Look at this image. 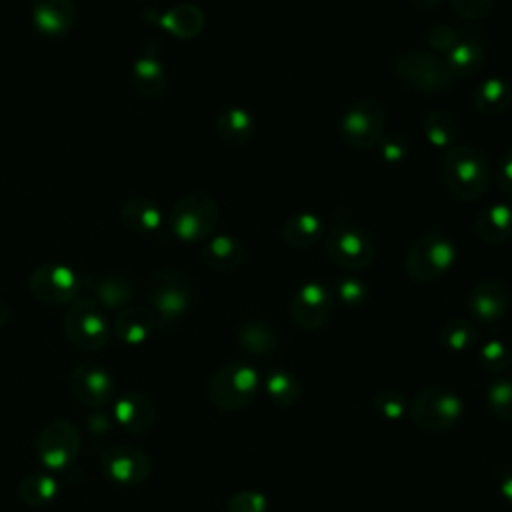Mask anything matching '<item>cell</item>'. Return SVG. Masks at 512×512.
I'll use <instances>...</instances> for the list:
<instances>
[{
  "mask_svg": "<svg viewBox=\"0 0 512 512\" xmlns=\"http://www.w3.org/2000/svg\"><path fill=\"white\" fill-rule=\"evenodd\" d=\"M154 326H156V316L150 308L126 306L114 318L112 332L120 342L136 346V344H142L144 340H148Z\"/></svg>",
  "mask_w": 512,
  "mask_h": 512,
  "instance_id": "cell-20",
  "label": "cell"
},
{
  "mask_svg": "<svg viewBox=\"0 0 512 512\" xmlns=\"http://www.w3.org/2000/svg\"><path fill=\"white\" fill-rule=\"evenodd\" d=\"M156 416V404L142 392H126L112 406V418L130 434L150 432Z\"/></svg>",
  "mask_w": 512,
  "mask_h": 512,
  "instance_id": "cell-17",
  "label": "cell"
},
{
  "mask_svg": "<svg viewBox=\"0 0 512 512\" xmlns=\"http://www.w3.org/2000/svg\"><path fill=\"white\" fill-rule=\"evenodd\" d=\"M442 178L454 198L476 200L488 188L490 162L478 146L454 144L442 154Z\"/></svg>",
  "mask_w": 512,
  "mask_h": 512,
  "instance_id": "cell-1",
  "label": "cell"
},
{
  "mask_svg": "<svg viewBox=\"0 0 512 512\" xmlns=\"http://www.w3.org/2000/svg\"><path fill=\"white\" fill-rule=\"evenodd\" d=\"M386 128V110L374 98H362L346 108L338 132L342 142L356 150L366 152L378 146Z\"/></svg>",
  "mask_w": 512,
  "mask_h": 512,
  "instance_id": "cell-10",
  "label": "cell"
},
{
  "mask_svg": "<svg viewBox=\"0 0 512 512\" xmlns=\"http://www.w3.org/2000/svg\"><path fill=\"white\" fill-rule=\"evenodd\" d=\"M228 512H266L268 500L262 492L242 490L228 498Z\"/></svg>",
  "mask_w": 512,
  "mask_h": 512,
  "instance_id": "cell-39",
  "label": "cell"
},
{
  "mask_svg": "<svg viewBox=\"0 0 512 512\" xmlns=\"http://www.w3.org/2000/svg\"><path fill=\"white\" fill-rule=\"evenodd\" d=\"M216 132L224 142L242 146L254 136L252 114L240 106H228L216 118Z\"/></svg>",
  "mask_w": 512,
  "mask_h": 512,
  "instance_id": "cell-26",
  "label": "cell"
},
{
  "mask_svg": "<svg viewBox=\"0 0 512 512\" xmlns=\"http://www.w3.org/2000/svg\"><path fill=\"white\" fill-rule=\"evenodd\" d=\"M132 84L144 98H158L166 88V74L156 44H146L132 68Z\"/></svg>",
  "mask_w": 512,
  "mask_h": 512,
  "instance_id": "cell-19",
  "label": "cell"
},
{
  "mask_svg": "<svg viewBox=\"0 0 512 512\" xmlns=\"http://www.w3.org/2000/svg\"><path fill=\"white\" fill-rule=\"evenodd\" d=\"M462 414V398L442 386L422 388L408 406L410 420L426 432H446L460 422Z\"/></svg>",
  "mask_w": 512,
  "mask_h": 512,
  "instance_id": "cell-6",
  "label": "cell"
},
{
  "mask_svg": "<svg viewBox=\"0 0 512 512\" xmlns=\"http://www.w3.org/2000/svg\"><path fill=\"white\" fill-rule=\"evenodd\" d=\"M452 10L464 20H480L488 16L496 0H448Z\"/></svg>",
  "mask_w": 512,
  "mask_h": 512,
  "instance_id": "cell-40",
  "label": "cell"
},
{
  "mask_svg": "<svg viewBox=\"0 0 512 512\" xmlns=\"http://www.w3.org/2000/svg\"><path fill=\"white\" fill-rule=\"evenodd\" d=\"M484 58H486L484 48L480 46L478 40H472V36L458 42L444 56L446 64L450 66V70L456 78H466V76L480 72V68L484 66Z\"/></svg>",
  "mask_w": 512,
  "mask_h": 512,
  "instance_id": "cell-30",
  "label": "cell"
},
{
  "mask_svg": "<svg viewBox=\"0 0 512 512\" xmlns=\"http://www.w3.org/2000/svg\"><path fill=\"white\" fill-rule=\"evenodd\" d=\"M76 8L72 0H34L32 22L48 38L64 36L74 24Z\"/></svg>",
  "mask_w": 512,
  "mask_h": 512,
  "instance_id": "cell-18",
  "label": "cell"
},
{
  "mask_svg": "<svg viewBox=\"0 0 512 512\" xmlns=\"http://www.w3.org/2000/svg\"><path fill=\"white\" fill-rule=\"evenodd\" d=\"M8 318H10V308L4 300H0V328L8 322Z\"/></svg>",
  "mask_w": 512,
  "mask_h": 512,
  "instance_id": "cell-46",
  "label": "cell"
},
{
  "mask_svg": "<svg viewBox=\"0 0 512 512\" xmlns=\"http://www.w3.org/2000/svg\"><path fill=\"white\" fill-rule=\"evenodd\" d=\"M510 300V288L502 280L484 278L470 290L468 310L478 322L494 324L508 312Z\"/></svg>",
  "mask_w": 512,
  "mask_h": 512,
  "instance_id": "cell-16",
  "label": "cell"
},
{
  "mask_svg": "<svg viewBox=\"0 0 512 512\" xmlns=\"http://www.w3.org/2000/svg\"><path fill=\"white\" fill-rule=\"evenodd\" d=\"M260 386L258 372L242 362H228L220 366L208 382V400L226 412L248 406Z\"/></svg>",
  "mask_w": 512,
  "mask_h": 512,
  "instance_id": "cell-8",
  "label": "cell"
},
{
  "mask_svg": "<svg viewBox=\"0 0 512 512\" xmlns=\"http://www.w3.org/2000/svg\"><path fill=\"white\" fill-rule=\"evenodd\" d=\"M80 432L64 418H54L46 422L36 434V454L40 462L50 470H62L70 466L80 454Z\"/></svg>",
  "mask_w": 512,
  "mask_h": 512,
  "instance_id": "cell-11",
  "label": "cell"
},
{
  "mask_svg": "<svg viewBox=\"0 0 512 512\" xmlns=\"http://www.w3.org/2000/svg\"><path fill=\"white\" fill-rule=\"evenodd\" d=\"M456 244L442 230L424 232L406 254V272L414 282L430 284L440 280L456 262Z\"/></svg>",
  "mask_w": 512,
  "mask_h": 512,
  "instance_id": "cell-4",
  "label": "cell"
},
{
  "mask_svg": "<svg viewBox=\"0 0 512 512\" xmlns=\"http://www.w3.org/2000/svg\"><path fill=\"white\" fill-rule=\"evenodd\" d=\"M476 234L482 242L498 246L512 238V206L496 202L476 218Z\"/></svg>",
  "mask_w": 512,
  "mask_h": 512,
  "instance_id": "cell-23",
  "label": "cell"
},
{
  "mask_svg": "<svg viewBox=\"0 0 512 512\" xmlns=\"http://www.w3.org/2000/svg\"><path fill=\"white\" fill-rule=\"evenodd\" d=\"M478 364L486 372H502L512 366V350L500 340H490L478 350Z\"/></svg>",
  "mask_w": 512,
  "mask_h": 512,
  "instance_id": "cell-36",
  "label": "cell"
},
{
  "mask_svg": "<svg viewBox=\"0 0 512 512\" xmlns=\"http://www.w3.org/2000/svg\"><path fill=\"white\" fill-rule=\"evenodd\" d=\"M496 482H498V490H500L502 498L512 504V466L500 468L498 476H496Z\"/></svg>",
  "mask_w": 512,
  "mask_h": 512,
  "instance_id": "cell-44",
  "label": "cell"
},
{
  "mask_svg": "<svg viewBox=\"0 0 512 512\" xmlns=\"http://www.w3.org/2000/svg\"><path fill=\"white\" fill-rule=\"evenodd\" d=\"M440 342L450 352H466L476 342V328L464 318L448 320L440 330Z\"/></svg>",
  "mask_w": 512,
  "mask_h": 512,
  "instance_id": "cell-34",
  "label": "cell"
},
{
  "mask_svg": "<svg viewBox=\"0 0 512 512\" xmlns=\"http://www.w3.org/2000/svg\"><path fill=\"white\" fill-rule=\"evenodd\" d=\"M326 256L342 268H366L376 256V242L362 226L348 216H342V208L336 212L326 232Z\"/></svg>",
  "mask_w": 512,
  "mask_h": 512,
  "instance_id": "cell-2",
  "label": "cell"
},
{
  "mask_svg": "<svg viewBox=\"0 0 512 512\" xmlns=\"http://www.w3.org/2000/svg\"><path fill=\"white\" fill-rule=\"evenodd\" d=\"M372 406L374 410L386 418V420H400L408 414V400L402 392L394 390V388H386V390H380L374 400H372Z\"/></svg>",
  "mask_w": 512,
  "mask_h": 512,
  "instance_id": "cell-37",
  "label": "cell"
},
{
  "mask_svg": "<svg viewBox=\"0 0 512 512\" xmlns=\"http://www.w3.org/2000/svg\"><path fill=\"white\" fill-rule=\"evenodd\" d=\"M326 234V222L314 212H294L282 226V238L288 246L306 250L320 242Z\"/></svg>",
  "mask_w": 512,
  "mask_h": 512,
  "instance_id": "cell-21",
  "label": "cell"
},
{
  "mask_svg": "<svg viewBox=\"0 0 512 512\" xmlns=\"http://www.w3.org/2000/svg\"><path fill=\"white\" fill-rule=\"evenodd\" d=\"M412 4H414L416 8H422V10H432V8L440 6L442 0H412Z\"/></svg>",
  "mask_w": 512,
  "mask_h": 512,
  "instance_id": "cell-45",
  "label": "cell"
},
{
  "mask_svg": "<svg viewBox=\"0 0 512 512\" xmlns=\"http://www.w3.org/2000/svg\"><path fill=\"white\" fill-rule=\"evenodd\" d=\"M216 222V200L202 190H192L178 198L170 212V228L184 242H200L210 238Z\"/></svg>",
  "mask_w": 512,
  "mask_h": 512,
  "instance_id": "cell-9",
  "label": "cell"
},
{
  "mask_svg": "<svg viewBox=\"0 0 512 512\" xmlns=\"http://www.w3.org/2000/svg\"><path fill=\"white\" fill-rule=\"evenodd\" d=\"M62 328L68 342L84 352L102 350L112 336L108 318L92 298H76L64 312Z\"/></svg>",
  "mask_w": 512,
  "mask_h": 512,
  "instance_id": "cell-7",
  "label": "cell"
},
{
  "mask_svg": "<svg viewBox=\"0 0 512 512\" xmlns=\"http://www.w3.org/2000/svg\"><path fill=\"white\" fill-rule=\"evenodd\" d=\"M380 144V152H382V158L388 162V164H400L406 160L408 152H410V146L406 140H402L398 134L394 136H382V140L378 142Z\"/></svg>",
  "mask_w": 512,
  "mask_h": 512,
  "instance_id": "cell-42",
  "label": "cell"
},
{
  "mask_svg": "<svg viewBox=\"0 0 512 512\" xmlns=\"http://www.w3.org/2000/svg\"><path fill=\"white\" fill-rule=\"evenodd\" d=\"M94 298L98 306L104 308H126L132 300V284L124 276H106L94 282Z\"/></svg>",
  "mask_w": 512,
  "mask_h": 512,
  "instance_id": "cell-33",
  "label": "cell"
},
{
  "mask_svg": "<svg viewBox=\"0 0 512 512\" xmlns=\"http://www.w3.org/2000/svg\"><path fill=\"white\" fill-rule=\"evenodd\" d=\"M264 390H266V396L276 406H282V408L294 406L302 396L300 378L286 368L270 370L264 378Z\"/></svg>",
  "mask_w": 512,
  "mask_h": 512,
  "instance_id": "cell-31",
  "label": "cell"
},
{
  "mask_svg": "<svg viewBox=\"0 0 512 512\" xmlns=\"http://www.w3.org/2000/svg\"><path fill=\"white\" fill-rule=\"evenodd\" d=\"M486 404L500 420H512V380L496 378L486 390Z\"/></svg>",
  "mask_w": 512,
  "mask_h": 512,
  "instance_id": "cell-35",
  "label": "cell"
},
{
  "mask_svg": "<svg viewBox=\"0 0 512 512\" xmlns=\"http://www.w3.org/2000/svg\"><path fill=\"white\" fill-rule=\"evenodd\" d=\"M158 24L176 38H194L204 26V14L198 6L180 4L160 14Z\"/></svg>",
  "mask_w": 512,
  "mask_h": 512,
  "instance_id": "cell-27",
  "label": "cell"
},
{
  "mask_svg": "<svg viewBox=\"0 0 512 512\" xmlns=\"http://www.w3.org/2000/svg\"><path fill=\"white\" fill-rule=\"evenodd\" d=\"M82 278L76 270L64 264H42L28 280V288L44 304H72L78 298Z\"/></svg>",
  "mask_w": 512,
  "mask_h": 512,
  "instance_id": "cell-14",
  "label": "cell"
},
{
  "mask_svg": "<svg viewBox=\"0 0 512 512\" xmlns=\"http://www.w3.org/2000/svg\"><path fill=\"white\" fill-rule=\"evenodd\" d=\"M498 184L500 188L512 196V146L502 154L498 164Z\"/></svg>",
  "mask_w": 512,
  "mask_h": 512,
  "instance_id": "cell-43",
  "label": "cell"
},
{
  "mask_svg": "<svg viewBox=\"0 0 512 512\" xmlns=\"http://www.w3.org/2000/svg\"><path fill=\"white\" fill-rule=\"evenodd\" d=\"M468 34L460 28H454V26H446V24H440V26H434L430 28L428 32V44L438 50V52H448L452 50L458 42L466 40Z\"/></svg>",
  "mask_w": 512,
  "mask_h": 512,
  "instance_id": "cell-38",
  "label": "cell"
},
{
  "mask_svg": "<svg viewBox=\"0 0 512 512\" xmlns=\"http://www.w3.org/2000/svg\"><path fill=\"white\" fill-rule=\"evenodd\" d=\"M244 258H246L244 244L230 234L210 236V240L202 248V260L218 272L236 270L244 262Z\"/></svg>",
  "mask_w": 512,
  "mask_h": 512,
  "instance_id": "cell-22",
  "label": "cell"
},
{
  "mask_svg": "<svg viewBox=\"0 0 512 512\" xmlns=\"http://www.w3.org/2000/svg\"><path fill=\"white\" fill-rule=\"evenodd\" d=\"M68 388L82 406L102 410L114 400V376L96 362H78L68 374Z\"/></svg>",
  "mask_w": 512,
  "mask_h": 512,
  "instance_id": "cell-13",
  "label": "cell"
},
{
  "mask_svg": "<svg viewBox=\"0 0 512 512\" xmlns=\"http://www.w3.org/2000/svg\"><path fill=\"white\" fill-rule=\"evenodd\" d=\"M338 296L348 306H362L368 298V288L358 278H344L338 284Z\"/></svg>",
  "mask_w": 512,
  "mask_h": 512,
  "instance_id": "cell-41",
  "label": "cell"
},
{
  "mask_svg": "<svg viewBox=\"0 0 512 512\" xmlns=\"http://www.w3.org/2000/svg\"><path fill=\"white\" fill-rule=\"evenodd\" d=\"M472 104L484 116H498L512 106V84L498 76L486 78L472 92Z\"/></svg>",
  "mask_w": 512,
  "mask_h": 512,
  "instance_id": "cell-24",
  "label": "cell"
},
{
  "mask_svg": "<svg viewBox=\"0 0 512 512\" xmlns=\"http://www.w3.org/2000/svg\"><path fill=\"white\" fill-rule=\"evenodd\" d=\"M334 312L330 290L322 282L302 284L290 300V316L304 330L322 328Z\"/></svg>",
  "mask_w": 512,
  "mask_h": 512,
  "instance_id": "cell-15",
  "label": "cell"
},
{
  "mask_svg": "<svg viewBox=\"0 0 512 512\" xmlns=\"http://www.w3.org/2000/svg\"><path fill=\"white\" fill-rule=\"evenodd\" d=\"M58 490H60V486H58L54 476L30 474V476L20 480V484H18V498L26 506L40 508V506H46L48 502H52L56 498Z\"/></svg>",
  "mask_w": 512,
  "mask_h": 512,
  "instance_id": "cell-32",
  "label": "cell"
},
{
  "mask_svg": "<svg viewBox=\"0 0 512 512\" xmlns=\"http://www.w3.org/2000/svg\"><path fill=\"white\" fill-rule=\"evenodd\" d=\"M422 130L430 146L446 152L456 144L458 138V122L446 110H430L422 120Z\"/></svg>",
  "mask_w": 512,
  "mask_h": 512,
  "instance_id": "cell-29",
  "label": "cell"
},
{
  "mask_svg": "<svg viewBox=\"0 0 512 512\" xmlns=\"http://www.w3.org/2000/svg\"><path fill=\"white\" fill-rule=\"evenodd\" d=\"M104 476L122 486H136L148 480L152 472L150 456L132 444L106 446L98 454Z\"/></svg>",
  "mask_w": 512,
  "mask_h": 512,
  "instance_id": "cell-12",
  "label": "cell"
},
{
  "mask_svg": "<svg viewBox=\"0 0 512 512\" xmlns=\"http://www.w3.org/2000/svg\"><path fill=\"white\" fill-rule=\"evenodd\" d=\"M396 76L410 88L424 94H442L454 88L456 76L444 58L434 52L412 48L402 52L396 62Z\"/></svg>",
  "mask_w": 512,
  "mask_h": 512,
  "instance_id": "cell-5",
  "label": "cell"
},
{
  "mask_svg": "<svg viewBox=\"0 0 512 512\" xmlns=\"http://www.w3.org/2000/svg\"><path fill=\"white\" fill-rule=\"evenodd\" d=\"M192 296L194 288L190 276L176 268L158 272L148 284V300L152 304L158 326L164 332H170L176 322L188 312Z\"/></svg>",
  "mask_w": 512,
  "mask_h": 512,
  "instance_id": "cell-3",
  "label": "cell"
},
{
  "mask_svg": "<svg viewBox=\"0 0 512 512\" xmlns=\"http://www.w3.org/2000/svg\"><path fill=\"white\" fill-rule=\"evenodd\" d=\"M122 220L138 234H154L162 226V210L150 198H132L122 206Z\"/></svg>",
  "mask_w": 512,
  "mask_h": 512,
  "instance_id": "cell-28",
  "label": "cell"
},
{
  "mask_svg": "<svg viewBox=\"0 0 512 512\" xmlns=\"http://www.w3.org/2000/svg\"><path fill=\"white\" fill-rule=\"evenodd\" d=\"M238 344L246 354L256 358H266L274 354L278 346V334L264 320H246L238 328Z\"/></svg>",
  "mask_w": 512,
  "mask_h": 512,
  "instance_id": "cell-25",
  "label": "cell"
}]
</instances>
